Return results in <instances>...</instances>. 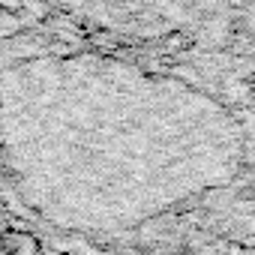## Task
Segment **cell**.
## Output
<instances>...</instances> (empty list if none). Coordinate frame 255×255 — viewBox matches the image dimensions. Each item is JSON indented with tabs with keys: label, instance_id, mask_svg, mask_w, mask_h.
Wrapping results in <instances>:
<instances>
[{
	"label": "cell",
	"instance_id": "6da1fadb",
	"mask_svg": "<svg viewBox=\"0 0 255 255\" xmlns=\"http://www.w3.org/2000/svg\"><path fill=\"white\" fill-rule=\"evenodd\" d=\"M0 240H3V246L12 255H39V243L27 231H18V234L15 231H6V234H0Z\"/></svg>",
	"mask_w": 255,
	"mask_h": 255
}]
</instances>
